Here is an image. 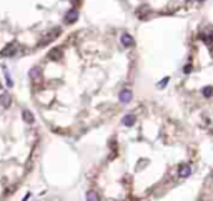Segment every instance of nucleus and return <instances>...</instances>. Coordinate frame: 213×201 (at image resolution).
I'll return each instance as SVG.
<instances>
[{
  "mask_svg": "<svg viewBox=\"0 0 213 201\" xmlns=\"http://www.w3.org/2000/svg\"><path fill=\"white\" fill-rule=\"evenodd\" d=\"M132 98V93L128 92V90H123V92H122V95H120V100H122V102H128V100H130Z\"/></svg>",
  "mask_w": 213,
  "mask_h": 201,
  "instance_id": "obj_1",
  "label": "nucleus"
},
{
  "mask_svg": "<svg viewBox=\"0 0 213 201\" xmlns=\"http://www.w3.org/2000/svg\"><path fill=\"white\" fill-rule=\"evenodd\" d=\"M87 200L88 201H98V193H97V191H88V193H87Z\"/></svg>",
  "mask_w": 213,
  "mask_h": 201,
  "instance_id": "obj_2",
  "label": "nucleus"
},
{
  "mask_svg": "<svg viewBox=\"0 0 213 201\" xmlns=\"http://www.w3.org/2000/svg\"><path fill=\"white\" fill-rule=\"evenodd\" d=\"M122 42H123V45H127V47L133 45V40H132L130 35H123V37H122Z\"/></svg>",
  "mask_w": 213,
  "mask_h": 201,
  "instance_id": "obj_3",
  "label": "nucleus"
},
{
  "mask_svg": "<svg viewBox=\"0 0 213 201\" xmlns=\"http://www.w3.org/2000/svg\"><path fill=\"white\" fill-rule=\"evenodd\" d=\"M23 118H25L27 123H32V121H33V115H32L28 110H23Z\"/></svg>",
  "mask_w": 213,
  "mask_h": 201,
  "instance_id": "obj_4",
  "label": "nucleus"
},
{
  "mask_svg": "<svg viewBox=\"0 0 213 201\" xmlns=\"http://www.w3.org/2000/svg\"><path fill=\"white\" fill-rule=\"evenodd\" d=\"M190 173H192V168H190V166H183V170H182V178H187L188 175H190Z\"/></svg>",
  "mask_w": 213,
  "mask_h": 201,
  "instance_id": "obj_5",
  "label": "nucleus"
},
{
  "mask_svg": "<svg viewBox=\"0 0 213 201\" xmlns=\"http://www.w3.org/2000/svg\"><path fill=\"white\" fill-rule=\"evenodd\" d=\"M0 103L2 105H8L10 103V97H8V95H0Z\"/></svg>",
  "mask_w": 213,
  "mask_h": 201,
  "instance_id": "obj_6",
  "label": "nucleus"
},
{
  "mask_svg": "<svg viewBox=\"0 0 213 201\" xmlns=\"http://www.w3.org/2000/svg\"><path fill=\"white\" fill-rule=\"evenodd\" d=\"M75 18H77V13H75V12H70V13H68V17H67V23H72Z\"/></svg>",
  "mask_w": 213,
  "mask_h": 201,
  "instance_id": "obj_7",
  "label": "nucleus"
},
{
  "mask_svg": "<svg viewBox=\"0 0 213 201\" xmlns=\"http://www.w3.org/2000/svg\"><path fill=\"white\" fill-rule=\"evenodd\" d=\"M38 75H40V68H33L30 72V77L32 78H38Z\"/></svg>",
  "mask_w": 213,
  "mask_h": 201,
  "instance_id": "obj_8",
  "label": "nucleus"
},
{
  "mask_svg": "<svg viewBox=\"0 0 213 201\" xmlns=\"http://www.w3.org/2000/svg\"><path fill=\"white\" fill-rule=\"evenodd\" d=\"M123 123L125 125H132V123H133V115H128V116L123 120Z\"/></svg>",
  "mask_w": 213,
  "mask_h": 201,
  "instance_id": "obj_9",
  "label": "nucleus"
}]
</instances>
